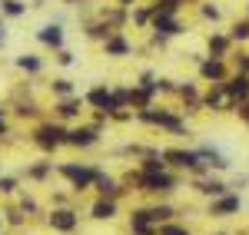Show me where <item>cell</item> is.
<instances>
[{
	"instance_id": "1",
	"label": "cell",
	"mask_w": 249,
	"mask_h": 235,
	"mask_svg": "<svg viewBox=\"0 0 249 235\" xmlns=\"http://www.w3.org/2000/svg\"><path fill=\"white\" fill-rule=\"evenodd\" d=\"M136 119L146 123V126H156V129H166V133H183V129H186V123H183V116H179L176 110L156 106V103L143 106V110H136Z\"/></svg>"
},
{
	"instance_id": "2",
	"label": "cell",
	"mask_w": 249,
	"mask_h": 235,
	"mask_svg": "<svg viewBox=\"0 0 249 235\" xmlns=\"http://www.w3.org/2000/svg\"><path fill=\"white\" fill-rule=\"evenodd\" d=\"M34 142H37L40 149L53 153L60 146H67V126L60 119H43V123L34 126Z\"/></svg>"
},
{
	"instance_id": "3",
	"label": "cell",
	"mask_w": 249,
	"mask_h": 235,
	"mask_svg": "<svg viewBox=\"0 0 249 235\" xmlns=\"http://www.w3.org/2000/svg\"><path fill=\"white\" fill-rule=\"evenodd\" d=\"M83 103L90 106V110H96V113H107V116H113L116 110V99H113V90L107 86V83H96V86H90L87 93H83Z\"/></svg>"
},
{
	"instance_id": "4",
	"label": "cell",
	"mask_w": 249,
	"mask_h": 235,
	"mask_svg": "<svg viewBox=\"0 0 249 235\" xmlns=\"http://www.w3.org/2000/svg\"><path fill=\"white\" fill-rule=\"evenodd\" d=\"M199 106H203V110H210V113H230V110H236V103L230 99V93H226V86H223V83H210V90L203 93Z\"/></svg>"
},
{
	"instance_id": "5",
	"label": "cell",
	"mask_w": 249,
	"mask_h": 235,
	"mask_svg": "<svg viewBox=\"0 0 249 235\" xmlns=\"http://www.w3.org/2000/svg\"><path fill=\"white\" fill-rule=\"evenodd\" d=\"M100 50H103V57H113V60L133 57V40L126 37L123 30H113L107 40H100Z\"/></svg>"
},
{
	"instance_id": "6",
	"label": "cell",
	"mask_w": 249,
	"mask_h": 235,
	"mask_svg": "<svg viewBox=\"0 0 249 235\" xmlns=\"http://www.w3.org/2000/svg\"><path fill=\"white\" fill-rule=\"evenodd\" d=\"M196 73H199V79L203 83H223V79L230 77V70H226V60L219 57H206L196 63Z\"/></svg>"
},
{
	"instance_id": "7",
	"label": "cell",
	"mask_w": 249,
	"mask_h": 235,
	"mask_svg": "<svg viewBox=\"0 0 249 235\" xmlns=\"http://www.w3.org/2000/svg\"><path fill=\"white\" fill-rule=\"evenodd\" d=\"M100 142V126H73V129H67V146H73V149H90Z\"/></svg>"
},
{
	"instance_id": "8",
	"label": "cell",
	"mask_w": 249,
	"mask_h": 235,
	"mask_svg": "<svg viewBox=\"0 0 249 235\" xmlns=\"http://www.w3.org/2000/svg\"><path fill=\"white\" fill-rule=\"evenodd\" d=\"M60 172L73 182V189H87V186L96 179V169H93V166H83V162H80V166H77V162H63Z\"/></svg>"
},
{
	"instance_id": "9",
	"label": "cell",
	"mask_w": 249,
	"mask_h": 235,
	"mask_svg": "<svg viewBox=\"0 0 249 235\" xmlns=\"http://www.w3.org/2000/svg\"><path fill=\"white\" fill-rule=\"evenodd\" d=\"M37 43H40V47H47V50H53V53H57L60 47L67 43V33H63V27H60L57 20H53V23H43V27L37 30Z\"/></svg>"
},
{
	"instance_id": "10",
	"label": "cell",
	"mask_w": 249,
	"mask_h": 235,
	"mask_svg": "<svg viewBox=\"0 0 249 235\" xmlns=\"http://www.w3.org/2000/svg\"><path fill=\"white\" fill-rule=\"evenodd\" d=\"M163 162H173L179 169H203V159L196 149H163Z\"/></svg>"
},
{
	"instance_id": "11",
	"label": "cell",
	"mask_w": 249,
	"mask_h": 235,
	"mask_svg": "<svg viewBox=\"0 0 249 235\" xmlns=\"http://www.w3.org/2000/svg\"><path fill=\"white\" fill-rule=\"evenodd\" d=\"M83 106H87V103H83V96H77V93H73V96H63V99L53 103V119H80L83 116Z\"/></svg>"
},
{
	"instance_id": "12",
	"label": "cell",
	"mask_w": 249,
	"mask_h": 235,
	"mask_svg": "<svg viewBox=\"0 0 249 235\" xmlns=\"http://www.w3.org/2000/svg\"><path fill=\"white\" fill-rule=\"evenodd\" d=\"M223 86H226V93H230V99L239 106V103H246L249 99V73H232V77L223 79Z\"/></svg>"
},
{
	"instance_id": "13",
	"label": "cell",
	"mask_w": 249,
	"mask_h": 235,
	"mask_svg": "<svg viewBox=\"0 0 249 235\" xmlns=\"http://www.w3.org/2000/svg\"><path fill=\"white\" fill-rule=\"evenodd\" d=\"M14 66H17L20 73H30V77L43 73V60H40L37 53H20V57L14 60Z\"/></svg>"
},
{
	"instance_id": "14",
	"label": "cell",
	"mask_w": 249,
	"mask_h": 235,
	"mask_svg": "<svg viewBox=\"0 0 249 235\" xmlns=\"http://www.w3.org/2000/svg\"><path fill=\"white\" fill-rule=\"evenodd\" d=\"M206 47H210V57L226 60V53H230V47H232V40H230V33H210Z\"/></svg>"
},
{
	"instance_id": "15",
	"label": "cell",
	"mask_w": 249,
	"mask_h": 235,
	"mask_svg": "<svg viewBox=\"0 0 249 235\" xmlns=\"http://www.w3.org/2000/svg\"><path fill=\"white\" fill-rule=\"evenodd\" d=\"M130 20H133V27H140V30H150L153 7H150V3H133V7H130Z\"/></svg>"
},
{
	"instance_id": "16",
	"label": "cell",
	"mask_w": 249,
	"mask_h": 235,
	"mask_svg": "<svg viewBox=\"0 0 249 235\" xmlns=\"http://www.w3.org/2000/svg\"><path fill=\"white\" fill-rule=\"evenodd\" d=\"M50 225L60 229V232H73V229H77V216H73L70 209H60V212L50 216Z\"/></svg>"
},
{
	"instance_id": "17",
	"label": "cell",
	"mask_w": 249,
	"mask_h": 235,
	"mask_svg": "<svg viewBox=\"0 0 249 235\" xmlns=\"http://www.w3.org/2000/svg\"><path fill=\"white\" fill-rule=\"evenodd\" d=\"M0 14H3L7 20L27 17V3H23V0H0Z\"/></svg>"
},
{
	"instance_id": "18",
	"label": "cell",
	"mask_w": 249,
	"mask_h": 235,
	"mask_svg": "<svg viewBox=\"0 0 249 235\" xmlns=\"http://www.w3.org/2000/svg\"><path fill=\"white\" fill-rule=\"evenodd\" d=\"M50 93H53V99L73 96V93H77V90H73V79H67V77H57L53 83H50Z\"/></svg>"
},
{
	"instance_id": "19",
	"label": "cell",
	"mask_w": 249,
	"mask_h": 235,
	"mask_svg": "<svg viewBox=\"0 0 249 235\" xmlns=\"http://www.w3.org/2000/svg\"><path fill=\"white\" fill-rule=\"evenodd\" d=\"M236 209H239V199L226 196V199H219V202L213 205V216H230V212H236Z\"/></svg>"
},
{
	"instance_id": "20",
	"label": "cell",
	"mask_w": 249,
	"mask_h": 235,
	"mask_svg": "<svg viewBox=\"0 0 249 235\" xmlns=\"http://www.w3.org/2000/svg\"><path fill=\"white\" fill-rule=\"evenodd\" d=\"M113 212H116V205L110 202V199H100L93 205V219H113Z\"/></svg>"
},
{
	"instance_id": "21",
	"label": "cell",
	"mask_w": 249,
	"mask_h": 235,
	"mask_svg": "<svg viewBox=\"0 0 249 235\" xmlns=\"http://www.w3.org/2000/svg\"><path fill=\"white\" fill-rule=\"evenodd\" d=\"M230 40H232V43H239V40H249V20H236V23H232Z\"/></svg>"
},
{
	"instance_id": "22",
	"label": "cell",
	"mask_w": 249,
	"mask_h": 235,
	"mask_svg": "<svg viewBox=\"0 0 249 235\" xmlns=\"http://www.w3.org/2000/svg\"><path fill=\"white\" fill-rule=\"evenodd\" d=\"M199 14H203V20H213V23H216V20H219V7H216V3H203Z\"/></svg>"
},
{
	"instance_id": "23",
	"label": "cell",
	"mask_w": 249,
	"mask_h": 235,
	"mask_svg": "<svg viewBox=\"0 0 249 235\" xmlns=\"http://www.w3.org/2000/svg\"><path fill=\"white\" fill-rule=\"evenodd\" d=\"M73 60H77V57H73L67 47H60V50H57V63H60V66H73Z\"/></svg>"
},
{
	"instance_id": "24",
	"label": "cell",
	"mask_w": 249,
	"mask_h": 235,
	"mask_svg": "<svg viewBox=\"0 0 249 235\" xmlns=\"http://www.w3.org/2000/svg\"><path fill=\"white\" fill-rule=\"evenodd\" d=\"M199 189L210 192V196H219V192H223V182H199Z\"/></svg>"
},
{
	"instance_id": "25",
	"label": "cell",
	"mask_w": 249,
	"mask_h": 235,
	"mask_svg": "<svg viewBox=\"0 0 249 235\" xmlns=\"http://www.w3.org/2000/svg\"><path fill=\"white\" fill-rule=\"evenodd\" d=\"M160 235H190V232H186V229H179V225H163Z\"/></svg>"
},
{
	"instance_id": "26",
	"label": "cell",
	"mask_w": 249,
	"mask_h": 235,
	"mask_svg": "<svg viewBox=\"0 0 249 235\" xmlns=\"http://www.w3.org/2000/svg\"><path fill=\"white\" fill-rule=\"evenodd\" d=\"M3 43H7V17L0 14V47H3Z\"/></svg>"
},
{
	"instance_id": "27",
	"label": "cell",
	"mask_w": 249,
	"mask_h": 235,
	"mask_svg": "<svg viewBox=\"0 0 249 235\" xmlns=\"http://www.w3.org/2000/svg\"><path fill=\"white\" fill-rule=\"evenodd\" d=\"M236 66H239V70H243V73H249V53H243V57L236 60Z\"/></svg>"
},
{
	"instance_id": "28",
	"label": "cell",
	"mask_w": 249,
	"mask_h": 235,
	"mask_svg": "<svg viewBox=\"0 0 249 235\" xmlns=\"http://www.w3.org/2000/svg\"><path fill=\"white\" fill-rule=\"evenodd\" d=\"M236 113H239V116H243V119L249 123V99H246V103H239V106H236Z\"/></svg>"
},
{
	"instance_id": "29",
	"label": "cell",
	"mask_w": 249,
	"mask_h": 235,
	"mask_svg": "<svg viewBox=\"0 0 249 235\" xmlns=\"http://www.w3.org/2000/svg\"><path fill=\"white\" fill-rule=\"evenodd\" d=\"M0 136H7V110H0Z\"/></svg>"
}]
</instances>
